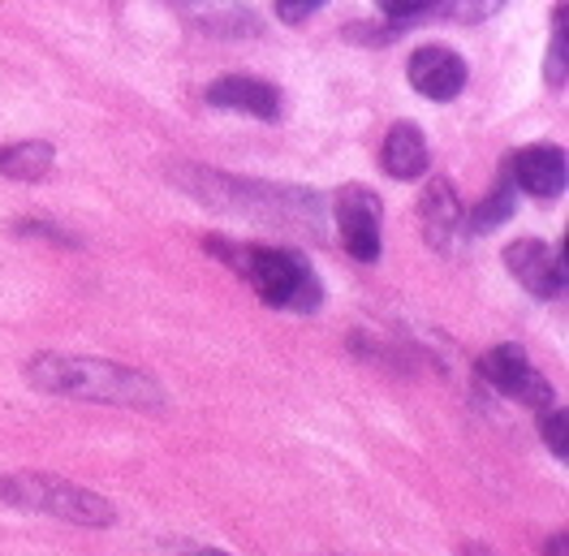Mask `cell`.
I'll return each instance as SVG.
<instances>
[{
	"label": "cell",
	"mask_w": 569,
	"mask_h": 556,
	"mask_svg": "<svg viewBox=\"0 0 569 556\" xmlns=\"http://www.w3.org/2000/svg\"><path fill=\"white\" fill-rule=\"evenodd\" d=\"M178 181L190 195L208 199L216 208H238L254 220H268V225H302V229L320 225L316 195H302V190H272V186H254V181L216 173V169H181Z\"/></svg>",
	"instance_id": "cell-3"
},
{
	"label": "cell",
	"mask_w": 569,
	"mask_h": 556,
	"mask_svg": "<svg viewBox=\"0 0 569 556\" xmlns=\"http://www.w3.org/2000/svg\"><path fill=\"white\" fill-rule=\"evenodd\" d=\"M203 246L212 250L216 259H224L277 311L311 315L323 302L320 277L289 246H238V242H224V238H203Z\"/></svg>",
	"instance_id": "cell-2"
},
{
	"label": "cell",
	"mask_w": 569,
	"mask_h": 556,
	"mask_svg": "<svg viewBox=\"0 0 569 556\" xmlns=\"http://www.w3.org/2000/svg\"><path fill=\"white\" fill-rule=\"evenodd\" d=\"M500 4H505V0H440V13L470 27V22H483V18L500 13Z\"/></svg>",
	"instance_id": "cell-16"
},
{
	"label": "cell",
	"mask_w": 569,
	"mask_h": 556,
	"mask_svg": "<svg viewBox=\"0 0 569 556\" xmlns=\"http://www.w3.org/2000/svg\"><path fill=\"white\" fill-rule=\"evenodd\" d=\"M190 556H229V553H220V548H199V553H190Z\"/></svg>",
	"instance_id": "cell-22"
},
{
	"label": "cell",
	"mask_w": 569,
	"mask_h": 556,
	"mask_svg": "<svg viewBox=\"0 0 569 556\" xmlns=\"http://www.w3.org/2000/svg\"><path fill=\"white\" fill-rule=\"evenodd\" d=\"M380 4V13L392 18V22H415V18H427L440 0H376Z\"/></svg>",
	"instance_id": "cell-17"
},
{
	"label": "cell",
	"mask_w": 569,
	"mask_h": 556,
	"mask_svg": "<svg viewBox=\"0 0 569 556\" xmlns=\"http://www.w3.org/2000/svg\"><path fill=\"white\" fill-rule=\"evenodd\" d=\"M328 0H277V18H281L284 27H298V22H307L311 13H320Z\"/></svg>",
	"instance_id": "cell-19"
},
{
	"label": "cell",
	"mask_w": 569,
	"mask_h": 556,
	"mask_svg": "<svg viewBox=\"0 0 569 556\" xmlns=\"http://www.w3.org/2000/svg\"><path fill=\"white\" fill-rule=\"evenodd\" d=\"M543 556H569V539H566V530L548 539V548H543Z\"/></svg>",
	"instance_id": "cell-21"
},
{
	"label": "cell",
	"mask_w": 569,
	"mask_h": 556,
	"mask_svg": "<svg viewBox=\"0 0 569 556\" xmlns=\"http://www.w3.org/2000/svg\"><path fill=\"white\" fill-rule=\"evenodd\" d=\"M337 229L358 264H376L385 250V203L362 186H346L337 195Z\"/></svg>",
	"instance_id": "cell-6"
},
{
	"label": "cell",
	"mask_w": 569,
	"mask_h": 556,
	"mask_svg": "<svg viewBox=\"0 0 569 556\" xmlns=\"http://www.w3.org/2000/svg\"><path fill=\"white\" fill-rule=\"evenodd\" d=\"M52 160H57L52 142L22 139L0 151V173L13 177V181H43V177L52 173Z\"/></svg>",
	"instance_id": "cell-13"
},
{
	"label": "cell",
	"mask_w": 569,
	"mask_h": 556,
	"mask_svg": "<svg viewBox=\"0 0 569 556\" xmlns=\"http://www.w3.org/2000/svg\"><path fill=\"white\" fill-rule=\"evenodd\" d=\"M27 380L39 393L52 397H78V401H104V406H126V410H164V388L156 376L104 363V358H87V354H36L27 363Z\"/></svg>",
	"instance_id": "cell-1"
},
{
	"label": "cell",
	"mask_w": 569,
	"mask_h": 556,
	"mask_svg": "<svg viewBox=\"0 0 569 556\" xmlns=\"http://www.w3.org/2000/svg\"><path fill=\"white\" fill-rule=\"evenodd\" d=\"M479 376L497 388L500 397H513L531 410H552V384L535 371V363L522 354V346H492L479 358Z\"/></svg>",
	"instance_id": "cell-5"
},
{
	"label": "cell",
	"mask_w": 569,
	"mask_h": 556,
	"mask_svg": "<svg viewBox=\"0 0 569 556\" xmlns=\"http://www.w3.org/2000/svg\"><path fill=\"white\" fill-rule=\"evenodd\" d=\"M505 268L518 277V285L535 298H561L566 294V250L539 238H518L505 246Z\"/></svg>",
	"instance_id": "cell-7"
},
{
	"label": "cell",
	"mask_w": 569,
	"mask_h": 556,
	"mask_svg": "<svg viewBox=\"0 0 569 556\" xmlns=\"http://www.w3.org/2000/svg\"><path fill=\"white\" fill-rule=\"evenodd\" d=\"M518 208V199H513V186H509V177H500V186L479 203V208L470 211V229L475 234H492L497 225H505L509 216Z\"/></svg>",
	"instance_id": "cell-14"
},
{
	"label": "cell",
	"mask_w": 569,
	"mask_h": 556,
	"mask_svg": "<svg viewBox=\"0 0 569 556\" xmlns=\"http://www.w3.org/2000/svg\"><path fill=\"white\" fill-rule=\"evenodd\" d=\"M0 500L13 509H27V514L73 522V526H112V518H117V509L104 496L70 484V479H57V475H4Z\"/></svg>",
	"instance_id": "cell-4"
},
{
	"label": "cell",
	"mask_w": 569,
	"mask_h": 556,
	"mask_svg": "<svg viewBox=\"0 0 569 556\" xmlns=\"http://www.w3.org/2000/svg\"><path fill=\"white\" fill-rule=\"evenodd\" d=\"M208 105L220 108V112H247V117H259V121H277L281 117L284 96L263 82V78H247V73H229L208 87Z\"/></svg>",
	"instance_id": "cell-9"
},
{
	"label": "cell",
	"mask_w": 569,
	"mask_h": 556,
	"mask_svg": "<svg viewBox=\"0 0 569 556\" xmlns=\"http://www.w3.org/2000/svg\"><path fill=\"white\" fill-rule=\"evenodd\" d=\"M18 234H22V238H52L57 246H73L70 234H61V229H52V225H43V220H22Z\"/></svg>",
	"instance_id": "cell-20"
},
{
	"label": "cell",
	"mask_w": 569,
	"mask_h": 556,
	"mask_svg": "<svg viewBox=\"0 0 569 556\" xmlns=\"http://www.w3.org/2000/svg\"><path fill=\"white\" fill-rule=\"evenodd\" d=\"M539 431H543V445L552 449V457H561L566 461V410H543V423H539Z\"/></svg>",
	"instance_id": "cell-18"
},
{
	"label": "cell",
	"mask_w": 569,
	"mask_h": 556,
	"mask_svg": "<svg viewBox=\"0 0 569 556\" xmlns=\"http://www.w3.org/2000/svg\"><path fill=\"white\" fill-rule=\"evenodd\" d=\"M380 165L392 181H419L431 165V151H427V135L415 126V121H397L389 135H385V147H380Z\"/></svg>",
	"instance_id": "cell-12"
},
{
	"label": "cell",
	"mask_w": 569,
	"mask_h": 556,
	"mask_svg": "<svg viewBox=\"0 0 569 556\" xmlns=\"http://www.w3.org/2000/svg\"><path fill=\"white\" fill-rule=\"evenodd\" d=\"M423 238L436 250H449V246L458 242V229H462L466 211H462V199H458V190L445 181V177H431L423 190Z\"/></svg>",
	"instance_id": "cell-11"
},
{
	"label": "cell",
	"mask_w": 569,
	"mask_h": 556,
	"mask_svg": "<svg viewBox=\"0 0 569 556\" xmlns=\"http://www.w3.org/2000/svg\"><path fill=\"white\" fill-rule=\"evenodd\" d=\"M410 87L427 96V100H436V105H445V100H458L466 87V61L453 52V48H440V43H431V48H419L415 57H410Z\"/></svg>",
	"instance_id": "cell-8"
},
{
	"label": "cell",
	"mask_w": 569,
	"mask_h": 556,
	"mask_svg": "<svg viewBox=\"0 0 569 556\" xmlns=\"http://www.w3.org/2000/svg\"><path fill=\"white\" fill-rule=\"evenodd\" d=\"M509 186H518L531 199H557L566 190V151L552 142L518 151L509 160Z\"/></svg>",
	"instance_id": "cell-10"
},
{
	"label": "cell",
	"mask_w": 569,
	"mask_h": 556,
	"mask_svg": "<svg viewBox=\"0 0 569 556\" xmlns=\"http://www.w3.org/2000/svg\"><path fill=\"white\" fill-rule=\"evenodd\" d=\"M548 87H566V0H557V31L548 48Z\"/></svg>",
	"instance_id": "cell-15"
}]
</instances>
